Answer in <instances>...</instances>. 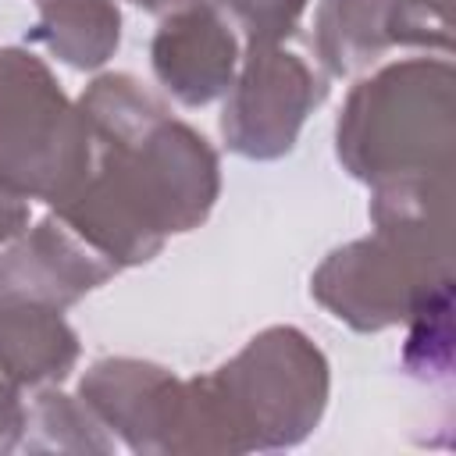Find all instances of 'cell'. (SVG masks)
Instances as JSON below:
<instances>
[{"label": "cell", "instance_id": "4fadbf2b", "mask_svg": "<svg viewBox=\"0 0 456 456\" xmlns=\"http://www.w3.org/2000/svg\"><path fill=\"white\" fill-rule=\"evenodd\" d=\"M18 445L32 452H110L114 435L82 399L46 385L36 392L32 406H25V431Z\"/></svg>", "mask_w": 456, "mask_h": 456}, {"label": "cell", "instance_id": "277c9868", "mask_svg": "<svg viewBox=\"0 0 456 456\" xmlns=\"http://www.w3.org/2000/svg\"><path fill=\"white\" fill-rule=\"evenodd\" d=\"M342 167L370 189L452 178L456 71L449 57H406L360 78L335 125Z\"/></svg>", "mask_w": 456, "mask_h": 456}, {"label": "cell", "instance_id": "7a4b0ae2", "mask_svg": "<svg viewBox=\"0 0 456 456\" xmlns=\"http://www.w3.org/2000/svg\"><path fill=\"white\" fill-rule=\"evenodd\" d=\"M370 224L310 278L314 299L353 331L406 324L431 292L452 285V178L370 189Z\"/></svg>", "mask_w": 456, "mask_h": 456}, {"label": "cell", "instance_id": "9a60e30c", "mask_svg": "<svg viewBox=\"0 0 456 456\" xmlns=\"http://www.w3.org/2000/svg\"><path fill=\"white\" fill-rule=\"evenodd\" d=\"M25 431V403H21V388H14L4 374H0V452L18 449Z\"/></svg>", "mask_w": 456, "mask_h": 456}, {"label": "cell", "instance_id": "8992f818", "mask_svg": "<svg viewBox=\"0 0 456 456\" xmlns=\"http://www.w3.org/2000/svg\"><path fill=\"white\" fill-rule=\"evenodd\" d=\"M328 96L324 75L285 43H246L232 89L224 93L221 135L249 160L285 157L314 107Z\"/></svg>", "mask_w": 456, "mask_h": 456}, {"label": "cell", "instance_id": "5b68a950", "mask_svg": "<svg viewBox=\"0 0 456 456\" xmlns=\"http://www.w3.org/2000/svg\"><path fill=\"white\" fill-rule=\"evenodd\" d=\"M89 125L50 64L21 46L0 50V182L25 200L61 203L89 171Z\"/></svg>", "mask_w": 456, "mask_h": 456}, {"label": "cell", "instance_id": "8fae6325", "mask_svg": "<svg viewBox=\"0 0 456 456\" xmlns=\"http://www.w3.org/2000/svg\"><path fill=\"white\" fill-rule=\"evenodd\" d=\"M78 335L64 310L0 296V374L14 388H46L78 363Z\"/></svg>", "mask_w": 456, "mask_h": 456}, {"label": "cell", "instance_id": "30bf717a", "mask_svg": "<svg viewBox=\"0 0 456 456\" xmlns=\"http://www.w3.org/2000/svg\"><path fill=\"white\" fill-rule=\"evenodd\" d=\"M114 274L118 267L57 214L43 217L36 228H25L0 253V296L32 299L57 310H68Z\"/></svg>", "mask_w": 456, "mask_h": 456}, {"label": "cell", "instance_id": "ac0fdd59", "mask_svg": "<svg viewBox=\"0 0 456 456\" xmlns=\"http://www.w3.org/2000/svg\"><path fill=\"white\" fill-rule=\"evenodd\" d=\"M449 4H452V0H449Z\"/></svg>", "mask_w": 456, "mask_h": 456}, {"label": "cell", "instance_id": "7c38bea8", "mask_svg": "<svg viewBox=\"0 0 456 456\" xmlns=\"http://www.w3.org/2000/svg\"><path fill=\"white\" fill-rule=\"evenodd\" d=\"M32 39L78 71L103 68L121 43V0H36Z\"/></svg>", "mask_w": 456, "mask_h": 456}, {"label": "cell", "instance_id": "3957f363", "mask_svg": "<svg viewBox=\"0 0 456 456\" xmlns=\"http://www.w3.org/2000/svg\"><path fill=\"white\" fill-rule=\"evenodd\" d=\"M328 392L331 367L314 338L264 328L217 370L185 378L178 456L292 449L321 424Z\"/></svg>", "mask_w": 456, "mask_h": 456}, {"label": "cell", "instance_id": "6da1fadb", "mask_svg": "<svg viewBox=\"0 0 456 456\" xmlns=\"http://www.w3.org/2000/svg\"><path fill=\"white\" fill-rule=\"evenodd\" d=\"M93 160L50 210L118 271L153 260L171 235L200 228L221 192L214 146L178 121L135 75L103 71L82 96Z\"/></svg>", "mask_w": 456, "mask_h": 456}, {"label": "cell", "instance_id": "52a82bcc", "mask_svg": "<svg viewBox=\"0 0 456 456\" xmlns=\"http://www.w3.org/2000/svg\"><path fill=\"white\" fill-rule=\"evenodd\" d=\"M314 46L328 75L338 78L360 75L399 46L449 53V0H321Z\"/></svg>", "mask_w": 456, "mask_h": 456}, {"label": "cell", "instance_id": "2e32d148", "mask_svg": "<svg viewBox=\"0 0 456 456\" xmlns=\"http://www.w3.org/2000/svg\"><path fill=\"white\" fill-rule=\"evenodd\" d=\"M28 228V200L0 182V246L18 239Z\"/></svg>", "mask_w": 456, "mask_h": 456}, {"label": "cell", "instance_id": "5bb4252c", "mask_svg": "<svg viewBox=\"0 0 456 456\" xmlns=\"http://www.w3.org/2000/svg\"><path fill=\"white\" fill-rule=\"evenodd\" d=\"M403 363L410 374H417L424 381L449 374V367H452V285L431 292L406 317Z\"/></svg>", "mask_w": 456, "mask_h": 456}, {"label": "cell", "instance_id": "9c48e42d", "mask_svg": "<svg viewBox=\"0 0 456 456\" xmlns=\"http://www.w3.org/2000/svg\"><path fill=\"white\" fill-rule=\"evenodd\" d=\"M239 32L224 7H189L164 14L150 39L157 82L185 107H207L232 89L239 71Z\"/></svg>", "mask_w": 456, "mask_h": 456}, {"label": "cell", "instance_id": "e0dca14e", "mask_svg": "<svg viewBox=\"0 0 456 456\" xmlns=\"http://www.w3.org/2000/svg\"><path fill=\"white\" fill-rule=\"evenodd\" d=\"M139 4L142 11L164 18V14H175V11H189V7H221V0H132Z\"/></svg>", "mask_w": 456, "mask_h": 456}, {"label": "cell", "instance_id": "ba28073f", "mask_svg": "<svg viewBox=\"0 0 456 456\" xmlns=\"http://www.w3.org/2000/svg\"><path fill=\"white\" fill-rule=\"evenodd\" d=\"M78 399L132 452L171 456L182 406V378L175 370L139 356H107L82 374Z\"/></svg>", "mask_w": 456, "mask_h": 456}]
</instances>
